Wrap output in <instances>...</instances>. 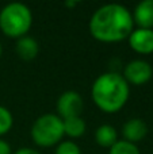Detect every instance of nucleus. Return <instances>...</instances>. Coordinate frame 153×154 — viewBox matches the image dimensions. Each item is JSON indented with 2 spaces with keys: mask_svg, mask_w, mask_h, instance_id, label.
I'll return each instance as SVG.
<instances>
[{
  "mask_svg": "<svg viewBox=\"0 0 153 154\" xmlns=\"http://www.w3.org/2000/svg\"><path fill=\"white\" fill-rule=\"evenodd\" d=\"M16 54L20 60L23 61H33L35 57L39 53V46H38V42L31 37H24L19 38L16 41Z\"/></svg>",
  "mask_w": 153,
  "mask_h": 154,
  "instance_id": "obj_10",
  "label": "nucleus"
},
{
  "mask_svg": "<svg viewBox=\"0 0 153 154\" xmlns=\"http://www.w3.org/2000/svg\"><path fill=\"white\" fill-rule=\"evenodd\" d=\"M95 141L99 146L102 147H108L118 142V133H117L115 127L111 125H102L96 128L95 131Z\"/></svg>",
  "mask_w": 153,
  "mask_h": 154,
  "instance_id": "obj_11",
  "label": "nucleus"
},
{
  "mask_svg": "<svg viewBox=\"0 0 153 154\" xmlns=\"http://www.w3.org/2000/svg\"><path fill=\"white\" fill-rule=\"evenodd\" d=\"M133 20L138 29L153 30V0H142L136 5L132 14Z\"/></svg>",
  "mask_w": 153,
  "mask_h": 154,
  "instance_id": "obj_9",
  "label": "nucleus"
},
{
  "mask_svg": "<svg viewBox=\"0 0 153 154\" xmlns=\"http://www.w3.org/2000/svg\"><path fill=\"white\" fill-rule=\"evenodd\" d=\"M14 154H41V153L37 152L35 149H33V147H20Z\"/></svg>",
  "mask_w": 153,
  "mask_h": 154,
  "instance_id": "obj_17",
  "label": "nucleus"
},
{
  "mask_svg": "<svg viewBox=\"0 0 153 154\" xmlns=\"http://www.w3.org/2000/svg\"><path fill=\"white\" fill-rule=\"evenodd\" d=\"M108 154H141L140 149L136 143H132V142H127L125 139L117 142L114 146L110 147V152Z\"/></svg>",
  "mask_w": 153,
  "mask_h": 154,
  "instance_id": "obj_13",
  "label": "nucleus"
},
{
  "mask_svg": "<svg viewBox=\"0 0 153 154\" xmlns=\"http://www.w3.org/2000/svg\"><path fill=\"white\" fill-rule=\"evenodd\" d=\"M77 4V2H65V5L67 7H73V5Z\"/></svg>",
  "mask_w": 153,
  "mask_h": 154,
  "instance_id": "obj_18",
  "label": "nucleus"
},
{
  "mask_svg": "<svg viewBox=\"0 0 153 154\" xmlns=\"http://www.w3.org/2000/svg\"><path fill=\"white\" fill-rule=\"evenodd\" d=\"M54 154H81L79 145L73 141H61L56 147Z\"/></svg>",
  "mask_w": 153,
  "mask_h": 154,
  "instance_id": "obj_15",
  "label": "nucleus"
},
{
  "mask_svg": "<svg viewBox=\"0 0 153 154\" xmlns=\"http://www.w3.org/2000/svg\"><path fill=\"white\" fill-rule=\"evenodd\" d=\"M2 54H3V48H2V43H0V58H2Z\"/></svg>",
  "mask_w": 153,
  "mask_h": 154,
  "instance_id": "obj_19",
  "label": "nucleus"
},
{
  "mask_svg": "<svg viewBox=\"0 0 153 154\" xmlns=\"http://www.w3.org/2000/svg\"><path fill=\"white\" fill-rule=\"evenodd\" d=\"M33 26V12L26 4L14 2L0 11V30L10 38L24 37Z\"/></svg>",
  "mask_w": 153,
  "mask_h": 154,
  "instance_id": "obj_3",
  "label": "nucleus"
},
{
  "mask_svg": "<svg viewBox=\"0 0 153 154\" xmlns=\"http://www.w3.org/2000/svg\"><path fill=\"white\" fill-rule=\"evenodd\" d=\"M31 139L41 147L58 145L64 137L62 119L56 114H43L34 120L31 126Z\"/></svg>",
  "mask_w": 153,
  "mask_h": 154,
  "instance_id": "obj_4",
  "label": "nucleus"
},
{
  "mask_svg": "<svg viewBox=\"0 0 153 154\" xmlns=\"http://www.w3.org/2000/svg\"><path fill=\"white\" fill-rule=\"evenodd\" d=\"M148 134V126L140 118H132L127 122H125L123 127H122V135H123L125 141L132 142V143H137V142L142 141Z\"/></svg>",
  "mask_w": 153,
  "mask_h": 154,
  "instance_id": "obj_8",
  "label": "nucleus"
},
{
  "mask_svg": "<svg viewBox=\"0 0 153 154\" xmlns=\"http://www.w3.org/2000/svg\"><path fill=\"white\" fill-rule=\"evenodd\" d=\"M83 97L76 91H67L57 100V112H58V116L62 120L80 116V114L83 112Z\"/></svg>",
  "mask_w": 153,
  "mask_h": 154,
  "instance_id": "obj_5",
  "label": "nucleus"
},
{
  "mask_svg": "<svg viewBox=\"0 0 153 154\" xmlns=\"http://www.w3.org/2000/svg\"><path fill=\"white\" fill-rule=\"evenodd\" d=\"M129 46L140 54L153 53V30L136 29L129 35Z\"/></svg>",
  "mask_w": 153,
  "mask_h": 154,
  "instance_id": "obj_7",
  "label": "nucleus"
},
{
  "mask_svg": "<svg viewBox=\"0 0 153 154\" xmlns=\"http://www.w3.org/2000/svg\"><path fill=\"white\" fill-rule=\"evenodd\" d=\"M62 126H64V135L69 137V138H80L86 133L87 128L86 122H84V119H81V116L64 119Z\"/></svg>",
  "mask_w": 153,
  "mask_h": 154,
  "instance_id": "obj_12",
  "label": "nucleus"
},
{
  "mask_svg": "<svg viewBox=\"0 0 153 154\" xmlns=\"http://www.w3.org/2000/svg\"><path fill=\"white\" fill-rule=\"evenodd\" d=\"M153 76V69L148 61L145 60H133L125 65L123 79L127 84L142 85L148 82Z\"/></svg>",
  "mask_w": 153,
  "mask_h": 154,
  "instance_id": "obj_6",
  "label": "nucleus"
},
{
  "mask_svg": "<svg viewBox=\"0 0 153 154\" xmlns=\"http://www.w3.org/2000/svg\"><path fill=\"white\" fill-rule=\"evenodd\" d=\"M88 29L96 41L114 43L129 38L134 30V20L129 8L118 3H110L92 14Z\"/></svg>",
  "mask_w": 153,
  "mask_h": 154,
  "instance_id": "obj_1",
  "label": "nucleus"
},
{
  "mask_svg": "<svg viewBox=\"0 0 153 154\" xmlns=\"http://www.w3.org/2000/svg\"><path fill=\"white\" fill-rule=\"evenodd\" d=\"M0 154H12L10 143L3 141V139H0Z\"/></svg>",
  "mask_w": 153,
  "mask_h": 154,
  "instance_id": "obj_16",
  "label": "nucleus"
},
{
  "mask_svg": "<svg viewBox=\"0 0 153 154\" xmlns=\"http://www.w3.org/2000/svg\"><path fill=\"white\" fill-rule=\"evenodd\" d=\"M130 87L127 81L117 72L103 73L94 81L91 96L95 106L106 114L121 111L129 100Z\"/></svg>",
  "mask_w": 153,
  "mask_h": 154,
  "instance_id": "obj_2",
  "label": "nucleus"
},
{
  "mask_svg": "<svg viewBox=\"0 0 153 154\" xmlns=\"http://www.w3.org/2000/svg\"><path fill=\"white\" fill-rule=\"evenodd\" d=\"M14 125V116L8 108L4 106H0V137L7 134L12 128Z\"/></svg>",
  "mask_w": 153,
  "mask_h": 154,
  "instance_id": "obj_14",
  "label": "nucleus"
}]
</instances>
